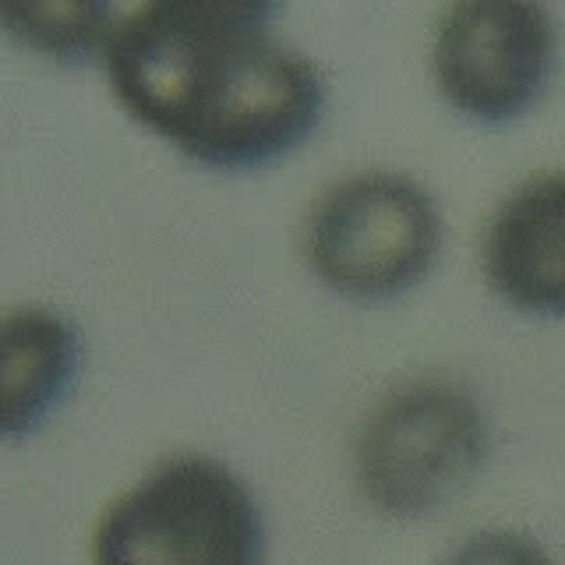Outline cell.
Here are the masks:
<instances>
[{
    "label": "cell",
    "instance_id": "obj_1",
    "mask_svg": "<svg viewBox=\"0 0 565 565\" xmlns=\"http://www.w3.org/2000/svg\"><path fill=\"white\" fill-rule=\"evenodd\" d=\"M255 0H152L124 11L99 50L135 120L205 167H258L290 152L326 106L318 64Z\"/></svg>",
    "mask_w": 565,
    "mask_h": 565
},
{
    "label": "cell",
    "instance_id": "obj_2",
    "mask_svg": "<svg viewBox=\"0 0 565 565\" xmlns=\"http://www.w3.org/2000/svg\"><path fill=\"white\" fill-rule=\"evenodd\" d=\"M255 494L226 463L181 452L103 509L93 565H262Z\"/></svg>",
    "mask_w": 565,
    "mask_h": 565
},
{
    "label": "cell",
    "instance_id": "obj_3",
    "mask_svg": "<svg viewBox=\"0 0 565 565\" xmlns=\"http://www.w3.org/2000/svg\"><path fill=\"white\" fill-rule=\"evenodd\" d=\"M488 452V414L473 388L446 375H411L375 399L353 438V477L388 516H417L463 488Z\"/></svg>",
    "mask_w": 565,
    "mask_h": 565
},
{
    "label": "cell",
    "instance_id": "obj_4",
    "mask_svg": "<svg viewBox=\"0 0 565 565\" xmlns=\"http://www.w3.org/2000/svg\"><path fill=\"white\" fill-rule=\"evenodd\" d=\"M441 244L438 205L411 173L371 167L335 177L300 220V255L329 290L393 297L431 269Z\"/></svg>",
    "mask_w": 565,
    "mask_h": 565
},
{
    "label": "cell",
    "instance_id": "obj_5",
    "mask_svg": "<svg viewBox=\"0 0 565 565\" xmlns=\"http://www.w3.org/2000/svg\"><path fill=\"white\" fill-rule=\"evenodd\" d=\"M558 64V22L544 4L459 0L435 18L431 75L449 106L473 120H512Z\"/></svg>",
    "mask_w": 565,
    "mask_h": 565
},
{
    "label": "cell",
    "instance_id": "obj_6",
    "mask_svg": "<svg viewBox=\"0 0 565 565\" xmlns=\"http://www.w3.org/2000/svg\"><path fill=\"white\" fill-rule=\"evenodd\" d=\"M491 290L530 315H565V167L509 188L481 230Z\"/></svg>",
    "mask_w": 565,
    "mask_h": 565
},
{
    "label": "cell",
    "instance_id": "obj_7",
    "mask_svg": "<svg viewBox=\"0 0 565 565\" xmlns=\"http://www.w3.org/2000/svg\"><path fill=\"white\" fill-rule=\"evenodd\" d=\"M78 329L46 305H14L0 318V388L4 435L35 428L57 403L78 367Z\"/></svg>",
    "mask_w": 565,
    "mask_h": 565
},
{
    "label": "cell",
    "instance_id": "obj_8",
    "mask_svg": "<svg viewBox=\"0 0 565 565\" xmlns=\"http://www.w3.org/2000/svg\"><path fill=\"white\" fill-rule=\"evenodd\" d=\"M117 18L110 4H18L0 11V22L14 40L64 61L103 50Z\"/></svg>",
    "mask_w": 565,
    "mask_h": 565
},
{
    "label": "cell",
    "instance_id": "obj_9",
    "mask_svg": "<svg viewBox=\"0 0 565 565\" xmlns=\"http://www.w3.org/2000/svg\"><path fill=\"white\" fill-rule=\"evenodd\" d=\"M441 565H555V558L516 530H481L452 547Z\"/></svg>",
    "mask_w": 565,
    "mask_h": 565
}]
</instances>
